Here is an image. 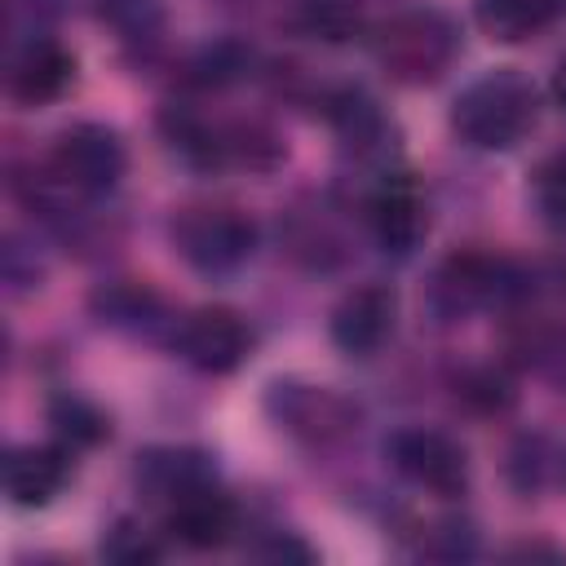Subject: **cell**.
I'll return each mask as SVG.
<instances>
[{
  "instance_id": "24",
  "label": "cell",
  "mask_w": 566,
  "mask_h": 566,
  "mask_svg": "<svg viewBox=\"0 0 566 566\" xmlns=\"http://www.w3.org/2000/svg\"><path fill=\"white\" fill-rule=\"evenodd\" d=\"M248 66H252V53H248L243 44H234V40H217V44L199 49V53L190 57L186 71H190V80L203 84V88H226V84L243 80Z\"/></svg>"
},
{
  "instance_id": "11",
  "label": "cell",
  "mask_w": 566,
  "mask_h": 566,
  "mask_svg": "<svg viewBox=\"0 0 566 566\" xmlns=\"http://www.w3.org/2000/svg\"><path fill=\"white\" fill-rule=\"evenodd\" d=\"M9 93L22 102V106H44V102H57L71 80H75V57L62 40L53 35H27L13 53H9Z\"/></svg>"
},
{
  "instance_id": "10",
  "label": "cell",
  "mask_w": 566,
  "mask_h": 566,
  "mask_svg": "<svg viewBox=\"0 0 566 566\" xmlns=\"http://www.w3.org/2000/svg\"><path fill=\"white\" fill-rule=\"evenodd\" d=\"M323 111H327V124L336 128L340 146L354 159H363V164L389 159V150H394V119L385 115V106L367 88H358V84L332 88L323 97Z\"/></svg>"
},
{
  "instance_id": "25",
  "label": "cell",
  "mask_w": 566,
  "mask_h": 566,
  "mask_svg": "<svg viewBox=\"0 0 566 566\" xmlns=\"http://www.w3.org/2000/svg\"><path fill=\"white\" fill-rule=\"evenodd\" d=\"M548 469H553V451H548V442H544L539 433L517 438V442H513V451H509V464H504V473H509L513 491H522V495L544 491Z\"/></svg>"
},
{
  "instance_id": "2",
  "label": "cell",
  "mask_w": 566,
  "mask_h": 566,
  "mask_svg": "<svg viewBox=\"0 0 566 566\" xmlns=\"http://www.w3.org/2000/svg\"><path fill=\"white\" fill-rule=\"evenodd\" d=\"M371 53L376 66L407 88H424L438 84L455 57H460V27L442 13V9H402L394 18H385L371 35Z\"/></svg>"
},
{
  "instance_id": "5",
  "label": "cell",
  "mask_w": 566,
  "mask_h": 566,
  "mask_svg": "<svg viewBox=\"0 0 566 566\" xmlns=\"http://www.w3.org/2000/svg\"><path fill=\"white\" fill-rule=\"evenodd\" d=\"M124 168H128L124 137L97 119H80L71 128H62L53 142V155H49V172L80 199L111 195L119 186Z\"/></svg>"
},
{
  "instance_id": "32",
  "label": "cell",
  "mask_w": 566,
  "mask_h": 566,
  "mask_svg": "<svg viewBox=\"0 0 566 566\" xmlns=\"http://www.w3.org/2000/svg\"><path fill=\"white\" fill-rule=\"evenodd\" d=\"M504 557H548V562H566V548H557V544H513V548H504Z\"/></svg>"
},
{
  "instance_id": "28",
  "label": "cell",
  "mask_w": 566,
  "mask_h": 566,
  "mask_svg": "<svg viewBox=\"0 0 566 566\" xmlns=\"http://www.w3.org/2000/svg\"><path fill=\"white\" fill-rule=\"evenodd\" d=\"M531 199H535V212L548 221V226H566V150L562 155H548L535 177H531Z\"/></svg>"
},
{
  "instance_id": "9",
  "label": "cell",
  "mask_w": 566,
  "mask_h": 566,
  "mask_svg": "<svg viewBox=\"0 0 566 566\" xmlns=\"http://www.w3.org/2000/svg\"><path fill=\"white\" fill-rule=\"evenodd\" d=\"M398 323V296L389 283H358L349 287L332 310V345L349 358H371L385 349Z\"/></svg>"
},
{
  "instance_id": "4",
  "label": "cell",
  "mask_w": 566,
  "mask_h": 566,
  "mask_svg": "<svg viewBox=\"0 0 566 566\" xmlns=\"http://www.w3.org/2000/svg\"><path fill=\"white\" fill-rule=\"evenodd\" d=\"M172 248L199 274H234L256 252V221L230 203H190L172 217Z\"/></svg>"
},
{
  "instance_id": "21",
  "label": "cell",
  "mask_w": 566,
  "mask_h": 566,
  "mask_svg": "<svg viewBox=\"0 0 566 566\" xmlns=\"http://www.w3.org/2000/svg\"><path fill=\"white\" fill-rule=\"evenodd\" d=\"M49 424L66 447H97V442L111 438L106 411L84 394H57L49 402Z\"/></svg>"
},
{
  "instance_id": "19",
  "label": "cell",
  "mask_w": 566,
  "mask_h": 566,
  "mask_svg": "<svg viewBox=\"0 0 566 566\" xmlns=\"http://www.w3.org/2000/svg\"><path fill=\"white\" fill-rule=\"evenodd\" d=\"M283 239L305 270H336L345 261V239L323 208H296L283 226Z\"/></svg>"
},
{
  "instance_id": "7",
  "label": "cell",
  "mask_w": 566,
  "mask_h": 566,
  "mask_svg": "<svg viewBox=\"0 0 566 566\" xmlns=\"http://www.w3.org/2000/svg\"><path fill=\"white\" fill-rule=\"evenodd\" d=\"M385 455L389 464L420 491H433V495H464L469 486V455L464 447L442 433V429H424V424H411V429H398L389 433L385 442Z\"/></svg>"
},
{
  "instance_id": "15",
  "label": "cell",
  "mask_w": 566,
  "mask_h": 566,
  "mask_svg": "<svg viewBox=\"0 0 566 566\" xmlns=\"http://www.w3.org/2000/svg\"><path fill=\"white\" fill-rule=\"evenodd\" d=\"M88 310L102 327H115V332H128V336H159L164 327H177V318H168L164 301L146 283H133V279L102 283L88 296Z\"/></svg>"
},
{
  "instance_id": "29",
  "label": "cell",
  "mask_w": 566,
  "mask_h": 566,
  "mask_svg": "<svg viewBox=\"0 0 566 566\" xmlns=\"http://www.w3.org/2000/svg\"><path fill=\"white\" fill-rule=\"evenodd\" d=\"M420 553H424V557H438V562L473 557V553H478V531H473L464 517H442V522H433V526L420 535Z\"/></svg>"
},
{
  "instance_id": "23",
  "label": "cell",
  "mask_w": 566,
  "mask_h": 566,
  "mask_svg": "<svg viewBox=\"0 0 566 566\" xmlns=\"http://www.w3.org/2000/svg\"><path fill=\"white\" fill-rule=\"evenodd\" d=\"M226 159L252 172H270L283 159V142L261 119H239V124H226Z\"/></svg>"
},
{
  "instance_id": "6",
  "label": "cell",
  "mask_w": 566,
  "mask_h": 566,
  "mask_svg": "<svg viewBox=\"0 0 566 566\" xmlns=\"http://www.w3.org/2000/svg\"><path fill=\"white\" fill-rule=\"evenodd\" d=\"M265 416L305 447H332L358 429V407L345 394L310 380H274L265 389Z\"/></svg>"
},
{
  "instance_id": "22",
  "label": "cell",
  "mask_w": 566,
  "mask_h": 566,
  "mask_svg": "<svg viewBox=\"0 0 566 566\" xmlns=\"http://www.w3.org/2000/svg\"><path fill=\"white\" fill-rule=\"evenodd\" d=\"M455 398L478 416H504L517 402V389L504 367H464L455 376Z\"/></svg>"
},
{
  "instance_id": "30",
  "label": "cell",
  "mask_w": 566,
  "mask_h": 566,
  "mask_svg": "<svg viewBox=\"0 0 566 566\" xmlns=\"http://www.w3.org/2000/svg\"><path fill=\"white\" fill-rule=\"evenodd\" d=\"M44 279V265L35 261V252L18 239H4V283H9V296H27L35 292Z\"/></svg>"
},
{
  "instance_id": "13",
  "label": "cell",
  "mask_w": 566,
  "mask_h": 566,
  "mask_svg": "<svg viewBox=\"0 0 566 566\" xmlns=\"http://www.w3.org/2000/svg\"><path fill=\"white\" fill-rule=\"evenodd\" d=\"M164 531H168L172 544H181L190 553H212V548H221V544L234 539L239 509L217 486H195V491H186V495H177L168 504Z\"/></svg>"
},
{
  "instance_id": "17",
  "label": "cell",
  "mask_w": 566,
  "mask_h": 566,
  "mask_svg": "<svg viewBox=\"0 0 566 566\" xmlns=\"http://www.w3.org/2000/svg\"><path fill=\"white\" fill-rule=\"evenodd\" d=\"M159 133H164V146L186 164V168H199V172H212L226 159V128L208 124L199 111L190 106H168L159 115Z\"/></svg>"
},
{
  "instance_id": "8",
  "label": "cell",
  "mask_w": 566,
  "mask_h": 566,
  "mask_svg": "<svg viewBox=\"0 0 566 566\" xmlns=\"http://www.w3.org/2000/svg\"><path fill=\"white\" fill-rule=\"evenodd\" d=\"M172 349L203 376H230L252 354V327L226 305H203L177 318Z\"/></svg>"
},
{
  "instance_id": "14",
  "label": "cell",
  "mask_w": 566,
  "mask_h": 566,
  "mask_svg": "<svg viewBox=\"0 0 566 566\" xmlns=\"http://www.w3.org/2000/svg\"><path fill=\"white\" fill-rule=\"evenodd\" d=\"M71 478V460L66 447H13L4 455V495L18 509H44L62 495Z\"/></svg>"
},
{
  "instance_id": "27",
  "label": "cell",
  "mask_w": 566,
  "mask_h": 566,
  "mask_svg": "<svg viewBox=\"0 0 566 566\" xmlns=\"http://www.w3.org/2000/svg\"><path fill=\"white\" fill-rule=\"evenodd\" d=\"M159 539L146 531V526H137V522H128V517H119L106 535H102V557L106 562H119V566H146V562H159Z\"/></svg>"
},
{
  "instance_id": "33",
  "label": "cell",
  "mask_w": 566,
  "mask_h": 566,
  "mask_svg": "<svg viewBox=\"0 0 566 566\" xmlns=\"http://www.w3.org/2000/svg\"><path fill=\"white\" fill-rule=\"evenodd\" d=\"M553 97H557V106L566 111V57H562L557 71H553Z\"/></svg>"
},
{
  "instance_id": "16",
  "label": "cell",
  "mask_w": 566,
  "mask_h": 566,
  "mask_svg": "<svg viewBox=\"0 0 566 566\" xmlns=\"http://www.w3.org/2000/svg\"><path fill=\"white\" fill-rule=\"evenodd\" d=\"M133 478L150 500H168L172 504L177 495H186L195 486H212L217 482V464L199 447H155V451L137 455Z\"/></svg>"
},
{
  "instance_id": "1",
  "label": "cell",
  "mask_w": 566,
  "mask_h": 566,
  "mask_svg": "<svg viewBox=\"0 0 566 566\" xmlns=\"http://www.w3.org/2000/svg\"><path fill=\"white\" fill-rule=\"evenodd\" d=\"M539 119V93L513 66H495L460 88L451 128L473 150H513Z\"/></svg>"
},
{
  "instance_id": "31",
  "label": "cell",
  "mask_w": 566,
  "mask_h": 566,
  "mask_svg": "<svg viewBox=\"0 0 566 566\" xmlns=\"http://www.w3.org/2000/svg\"><path fill=\"white\" fill-rule=\"evenodd\" d=\"M252 557H265V562H314L318 553L296 531H265V539L252 548Z\"/></svg>"
},
{
  "instance_id": "18",
  "label": "cell",
  "mask_w": 566,
  "mask_h": 566,
  "mask_svg": "<svg viewBox=\"0 0 566 566\" xmlns=\"http://www.w3.org/2000/svg\"><path fill=\"white\" fill-rule=\"evenodd\" d=\"M566 13V0H473L478 27L500 44H522L544 35Z\"/></svg>"
},
{
  "instance_id": "12",
  "label": "cell",
  "mask_w": 566,
  "mask_h": 566,
  "mask_svg": "<svg viewBox=\"0 0 566 566\" xmlns=\"http://www.w3.org/2000/svg\"><path fill=\"white\" fill-rule=\"evenodd\" d=\"M367 226H371V239L380 243L385 256H398V261L411 256L429 234V212H424L416 181L385 177L367 203Z\"/></svg>"
},
{
  "instance_id": "3",
  "label": "cell",
  "mask_w": 566,
  "mask_h": 566,
  "mask_svg": "<svg viewBox=\"0 0 566 566\" xmlns=\"http://www.w3.org/2000/svg\"><path fill=\"white\" fill-rule=\"evenodd\" d=\"M526 296V274L504 261V256H486V252H451L424 292V305L438 323H464L469 314L495 305V301H517Z\"/></svg>"
},
{
  "instance_id": "20",
  "label": "cell",
  "mask_w": 566,
  "mask_h": 566,
  "mask_svg": "<svg viewBox=\"0 0 566 566\" xmlns=\"http://www.w3.org/2000/svg\"><path fill=\"white\" fill-rule=\"evenodd\" d=\"M287 22L318 44H349L367 27L358 0H287Z\"/></svg>"
},
{
  "instance_id": "26",
  "label": "cell",
  "mask_w": 566,
  "mask_h": 566,
  "mask_svg": "<svg viewBox=\"0 0 566 566\" xmlns=\"http://www.w3.org/2000/svg\"><path fill=\"white\" fill-rule=\"evenodd\" d=\"M97 13L124 40H155L159 27H164V4L159 0H97Z\"/></svg>"
}]
</instances>
